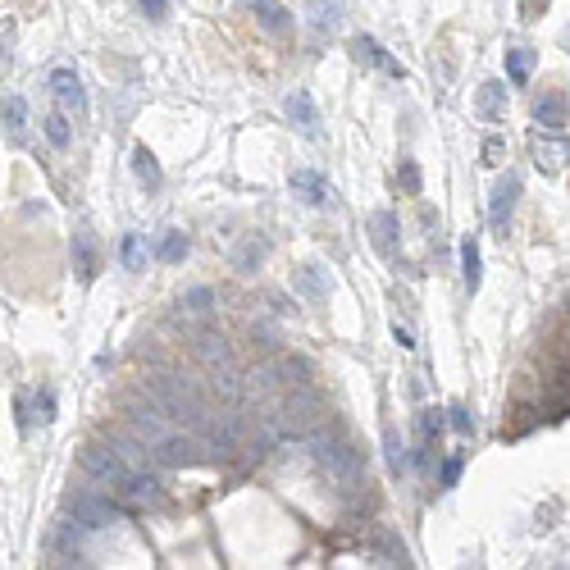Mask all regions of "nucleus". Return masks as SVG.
<instances>
[{"instance_id": "nucleus-23", "label": "nucleus", "mask_w": 570, "mask_h": 570, "mask_svg": "<svg viewBox=\"0 0 570 570\" xmlns=\"http://www.w3.org/2000/svg\"><path fill=\"white\" fill-rule=\"evenodd\" d=\"M529 74H534V51L529 46H511L506 51V78H511V87H525Z\"/></svg>"}, {"instance_id": "nucleus-10", "label": "nucleus", "mask_w": 570, "mask_h": 570, "mask_svg": "<svg viewBox=\"0 0 570 570\" xmlns=\"http://www.w3.org/2000/svg\"><path fill=\"white\" fill-rule=\"evenodd\" d=\"M352 55H356L361 65L379 69L384 78H397V83L406 78V65H402V60H393V55H388V51H384L375 37H365V33H361V37H352Z\"/></svg>"}, {"instance_id": "nucleus-19", "label": "nucleus", "mask_w": 570, "mask_h": 570, "mask_svg": "<svg viewBox=\"0 0 570 570\" xmlns=\"http://www.w3.org/2000/svg\"><path fill=\"white\" fill-rule=\"evenodd\" d=\"M370 228H375V246H379L384 255H397V233H402L397 215H393V210H375V215H370Z\"/></svg>"}, {"instance_id": "nucleus-17", "label": "nucleus", "mask_w": 570, "mask_h": 570, "mask_svg": "<svg viewBox=\"0 0 570 570\" xmlns=\"http://www.w3.org/2000/svg\"><path fill=\"white\" fill-rule=\"evenodd\" d=\"M370 552H375L384 565H411V552H406V543H402L393 529H375V534H370Z\"/></svg>"}, {"instance_id": "nucleus-34", "label": "nucleus", "mask_w": 570, "mask_h": 570, "mask_svg": "<svg viewBox=\"0 0 570 570\" xmlns=\"http://www.w3.org/2000/svg\"><path fill=\"white\" fill-rule=\"evenodd\" d=\"M447 425H452L461 438H470V434H475V415H470V406L452 402V406H447Z\"/></svg>"}, {"instance_id": "nucleus-33", "label": "nucleus", "mask_w": 570, "mask_h": 570, "mask_svg": "<svg viewBox=\"0 0 570 570\" xmlns=\"http://www.w3.org/2000/svg\"><path fill=\"white\" fill-rule=\"evenodd\" d=\"M384 452H388V470H393V475H402V470H406V447H402V438H397V429H393V425L384 429Z\"/></svg>"}, {"instance_id": "nucleus-15", "label": "nucleus", "mask_w": 570, "mask_h": 570, "mask_svg": "<svg viewBox=\"0 0 570 570\" xmlns=\"http://www.w3.org/2000/svg\"><path fill=\"white\" fill-rule=\"evenodd\" d=\"M565 115H570V105H565V96H556V92H547V96L534 101V124L547 128V133H561V128H565Z\"/></svg>"}, {"instance_id": "nucleus-20", "label": "nucleus", "mask_w": 570, "mask_h": 570, "mask_svg": "<svg viewBox=\"0 0 570 570\" xmlns=\"http://www.w3.org/2000/svg\"><path fill=\"white\" fill-rule=\"evenodd\" d=\"M461 274H465V293L475 297L479 283H484V255H479V242H475V237H461Z\"/></svg>"}, {"instance_id": "nucleus-16", "label": "nucleus", "mask_w": 570, "mask_h": 570, "mask_svg": "<svg viewBox=\"0 0 570 570\" xmlns=\"http://www.w3.org/2000/svg\"><path fill=\"white\" fill-rule=\"evenodd\" d=\"M293 192H297L306 205H329V196H334V187H329L315 169H293Z\"/></svg>"}, {"instance_id": "nucleus-31", "label": "nucleus", "mask_w": 570, "mask_h": 570, "mask_svg": "<svg viewBox=\"0 0 570 570\" xmlns=\"http://www.w3.org/2000/svg\"><path fill=\"white\" fill-rule=\"evenodd\" d=\"M178 306H183V315H210L215 311V293L210 288H192Z\"/></svg>"}, {"instance_id": "nucleus-24", "label": "nucleus", "mask_w": 570, "mask_h": 570, "mask_svg": "<svg viewBox=\"0 0 570 570\" xmlns=\"http://www.w3.org/2000/svg\"><path fill=\"white\" fill-rule=\"evenodd\" d=\"M297 288H302L311 302H325L334 283L325 278V269H320V265H302V274H297Z\"/></svg>"}, {"instance_id": "nucleus-2", "label": "nucleus", "mask_w": 570, "mask_h": 570, "mask_svg": "<svg viewBox=\"0 0 570 570\" xmlns=\"http://www.w3.org/2000/svg\"><path fill=\"white\" fill-rule=\"evenodd\" d=\"M146 393H151V402H155L174 425H187L192 434L210 420L205 393H201L192 379H183V375H151V379H146Z\"/></svg>"}, {"instance_id": "nucleus-1", "label": "nucleus", "mask_w": 570, "mask_h": 570, "mask_svg": "<svg viewBox=\"0 0 570 570\" xmlns=\"http://www.w3.org/2000/svg\"><path fill=\"white\" fill-rule=\"evenodd\" d=\"M128 425L137 434V443L151 452V461L160 465H196L201 461V438L183 434V425H174L160 406H128Z\"/></svg>"}, {"instance_id": "nucleus-41", "label": "nucleus", "mask_w": 570, "mask_h": 570, "mask_svg": "<svg viewBox=\"0 0 570 570\" xmlns=\"http://www.w3.org/2000/svg\"><path fill=\"white\" fill-rule=\"evenodd\" d=\"M547 5H552V0H525V19H538Z\"/></svg>"}, {"instance_id": "nucleus-32", "label": "nucleus", "mask_w": 570, "mask_h": 570, "mask_svg": "<svg viewBox=\"0 0 570 570\" xmlns=\"http://www.w3.org/2000/svg\"><path fill=\"white\" fill-rule=\"evenodd\" d=\"M443 429H447V411H438V406L420 411V438H425V443L443 438Z\"/></svg>"}, {"instance_id": "nucleus-4", "label": "nucleus", "mask_w": 570, "mask_h": 570, "mask_svg": "<svg viewBox=\"0 0 570 570\" xmlns=\"http://www.w3.org/2000/svg\"><path fill=\"white\" fill-rule=\"evenodd\" d=\"M65 511L74 515L78 529H105V525H115V515H119V506L110 502V493H96V488L69 493V497H65Z\"/></svg>"}, {"instance_id": "nucleus-11", "label": "nucleus", "mask_w": 570, "mask_h": 570, "mask_svg": "<svg viewBox=\"0 0 570 570\" xmlns=\"http://www.w3.org/2000/svg\"><path fill=\"white\" fill-rule=\"evenodd\" d=\"M74 269H78L83 283H96V274H101V242L87 224L74 228Z\"/></svg>"}, {"instance_id": "nucleus-12", "label": "nucleus", "mask_w": 570, "mask_h": 570, "mask_svg": "<svg viewBox=\"0 0 570 570\" xmlns=\"http://www.w3.org/2000/svg\"><path fill=\"white\" fill-rule=\"evenodd\" d=\"M115 493H119V497H124L128 506H137V511H155V506L165 502L160 484H155V479H151L146 470H133V475H128V479H124V484H119Z\"/></svg>"}, {"instance_id": "nucleus-38", "label": "nucleus", "mask_w": 570, "mask_h": 570, "mask_svg": "<svg viewBox=\"0 0 570 570\" xmlns=\"http://www.w3.org/2000/svg\"><path fill=\"white\" fill-rule=\"evenodd\" d=\"M37 406H42V425H51V420H55V393L42 388V393H37Z\"/></svg>"}, {"instance_id": "nucleus-9", "label": "nucleus", "mask_w": 570, "mask_h": 570, "mask_svg": "<svg viewBox=\"0 0 570 570\" xmlns=\"http://www.w3.org/2000/svg\"><path fill=\"white\" fill-rule=\"evenodd\" d=\"M51 96H55V105L65 110V115H87V92H83V78L74 74V69H55L51 74Z\"/></svg>"}, {"instance_id": "nucleus-35", "label": "nucleus", "mask_w": 570, "mask_h": 570, "mask_svg": "<svg viewBox=\"0 0 570 570\" xmlns=\"http://www.w3.org/2000/svg\"><path fill=\"white\" fill-rule=\"evenodd\" d=\"M461 470H465V456H447V461H443V470H438V484H443V488H456Z\"/></svg>"}, {"instance_id": "nucleus-13", "label": "nucleus", "mask_w": 570, "mask_h": 570, "mask_svg": "<svg viewBox=\"0 0 570 570\" xmlns=\"http://www.w3.org/2000/svg\"><path fill=\"white\" fill-rule=\"evenodd\" d=\"M246 5L255 10V24H260L269 37H288V33H293V15L283 10V0H246Z\"/></svg>"}, {"instance_id": "nucleus-8", "label": "nucleus", "mask_w": 570, "mask_h": 570, "mask_svg": "<svg viewBox=\"0 0 570 570\" xmlns=\"http://www.w3.org/2000/svg\"><path fill=\"white\" fill-rule=\"evenodd\" d=\"M529 155H534V165H538L543 174H561V169L570 165V142L538 128V133H529Z\"/></svg>"}, {"instance_id": "nucleus-39", "label": "nucleus", "mask_w": 570, "mask_h": 570, "mask_svg": "<svg viewBox=\"0 0 570 570\" xmlns=\"http://www.w3.org/2000/svg\"><path fill=\"white\" fill-rule=\"evenodd\" d=\"M484 165H502V142H497V137L484 142Z\"/></svg>"}, {"instance_id": "nucleus-3", "label": "nucleus", "mask_w": 570, "mask_h": 570, "mask_svg": "<svg viewBox=\"0 0 570 570\" xmlns=\"http://www.w3.org/2000/svg\"><path fill=\"white\" fill-rule=\"evenodd\" d=\"M311 447H315V456H320V465L343 484V488H361L365 484V456L352 447V443H343V438H311Z\"/></svg>"}, {"instance_id": "nucleus-28", "label": "nucleus", "mask_w": 570, "mask_h": 570, "mask_svg": "<svg viewBox=\"0 0 570 570\" xmlns=\"http://www.w3.org/2000/svg\"><path fill=\"white\" fill-rule=\"evenodd\" d=\"M187 255V237L178 233V228H169L160 242H155V260H165V265H178Z\"/></svg>"}, {"instance_id": "nucleus-26", "label": "nucleus", "mask_w": 570, "mask_h": 570, "mask_svg": "<svg viewBox=\"0 0 570 570\" xmlns=\"http://www.w3.org/2000/svg\"><path fill=\"white\" fill-rule=\"evenodd\" d=\"M133 174H137V183L142 187H160V165H155V155L146 151V146H133Z\"/></svg>"}, {"instance_id": "nucleus-25", "label": "nucleus", "mask_w": 570, "mask_h": 570, "mask_svg": "<svg viewBox=\"0 0 570 570\" xmlns=\"http://www.w3.org/2000/svg\"><path fill=\"white\" fill-rule=\"evenodd\" d=\"M196 356H201L210 370H219V365H228V361H233L228 343H224V338H215V334H201V338H196Z\"/></svg>"}, {"instance_id": "nucleus-21", "label": "nucleus", "mask_w": 570, "mask_h": 570, "mask_svg": "<svg viewBox=\"0 0 570 570\" xmlns=\"http://www.w3.org/2000/svg\"><path fill=\"white\" fill-rule=\"evenodd\" d=\"M0 124H5L10 142H24V128H28V101H24V96H5V101H0Z\"/></svg>"}, {"instance_id": "nucleus-6", "label": "nucleus", "mask_w": 570, "mask_h": 570, "mask_svg": "<svg viewBox=\"0 0 570 570\" xmlns=\"http://www.w3.org/2000/svg\"><path fill=\"white\" fill-rule=\"evenodd\" d=\"M283 115H288V124H293L306 142H320V137H325V124H320V110H315L311 92L293 87L288 96H283Z\"/></svg>"}, {"instance_id": "nucleus-14", "label": "nucleus", "mask_w": 570, "mask_h": 570, "mask_svg": "<svg viewBox=\"0 0 570 570\" xmlns=\"http://www.w3.org/2000/svg\"><path fill=\"white\" fill-rule=\"evenodd\" d=\"M306 15H311L315 37H329V33H338V28H343L347 0H306Z\"/></svg>"}, {"instance_id": "nucleus-22", "label": "nucleus", "mask_w": 570, "mask_h": 570, "mask_svg": "<svg viewBox=\"0 0 570 570\" xmlns=\"http://www.w3.org/2000/svg\"><path fill=\"white\" fill-rule=\"evenodd\" d=\"M265 370L283 375L278 384H288V388H306V384H311V365H306V361H297V356H278V361H269Z\"/></svg>"}, {"instance_id": "nucleus-5", "label": "nucleus", "mask_w": 570, "mask_h": 570, "mask_svg": "<svg viewBox=\"0 0 570 570\" xmlns=\"http://www.w3.org/2000/svg\"><path fill=\"white\" fill-rule=\"evenodd\" d=\"M83 470L96 479V484H105L110 493L137 470V465H128V456L110 443V447H101V443H92V447H83Z\"/></svg>"}, {"instance_id": "nucleus-7", "label": "nucleus", "mask_w": 570, "mask_h": 570, "mask_svg": "<svg viewBox=\"0 0 570 570\" xmlns=\"http://www.w3.org/2000/svg\"><path fill=\"white\" fill-rule=\"evenodd\" d=\"M520 192H525L520 174H502V178H497L493 201H488V224H493L497 233H506V228H511V215H515V205H520Z\"/></svg>"}, {"instance_id": "nucleus-29", "label": "nucleus", "mask_w": 570, "mask_h": 570, "mask_svg": "<svg viewBox=\"0 0 570 570\" xmlns=\"http://www.w3.org/2000/svg\"><path fill=\"white\" fill-rule=\"evenodd\" d=\"M119 255H124V269H133V274L146 269V255H151V251H146V237H142V233H128L124 246H119Z\"/></svg>"}, {"instance_id": "nucleus-36", "label": "nucleus", "mask_w": 570, "mask_h": 570, "mask_svg": "<svg viewBox=\"0 0 570 570\" xmlns=\"http://www.w3.org/2000/svg\"><path fill=\"white\" fill-rule=\"evenodd\" d=\"M137 15L151 19V24H160V19L169 15V0H137Z\"/></svg>"}, {"instance_id": "nucleus-27", "label": "nucleus", "mask_w": 570, "mask_h": 570, "mask_svg": "<svg viewBox=\"0 0 570 570\" xmlns=\"http://www.w3.org/2000/svg\"><path fill=\"white\" fill-rule=\"evenodd\" d=\"M42 133H46V142H51L55 151H65L69 137H74V133H69V115H65V110H51V115L42 119Z\"/></svg>"}, {"instance_id": "nucleus-18", "label": "nucleus", "mask_w": 570, "mask_h": 570, "mask_svg": "<svg viewBox=\"0 0 570 570\" xmlns=\"http://www.w3.org/2000/svg\"><path fill=\"white\" fill-rule=\"evenodd\" d=\"M502 105H506V87H502V83H484V87L475 92V115H479L484 124H497V119H502Z\"/></svg>"}, {"instance_id": "nucleus-30", "label": "nucleus", "mask_w": 570, "mask_h": 570, "mask_svg": "<svg viewBox=\"0 0 570 570\" xmlns=\"http://www.w3.org/2000/svg\"><path fill=\"white\" fill-rule=\"evenodd\" d=\"M265 251H269V242H265V237H246V242H242V251H237V269H242V274H251V269L265 260Z\"/></svg>"}, {"instance_id": "nucleus-40", "label": "nucleus", "mask_w": 570, "mask_h": 570, "mask_svg": "<svg viewBox=\"0 0 570 570\" xmlns=\"http://www.w3.org/2000/svg\"><path fill=\"white\" fill-rule=\"evenodd\" d=\"M393 338H397V347H402V352H411V347H415L411 329H402V325H393Z\"/></svg>"}, {"instance_id": "nucleus-37", "label": "nucleus", "mask_w": 570, "mask_h": 570, "mask_svg": "<svg viewBox=\"0 0 570 570\" xmlns=\"http://www.w3.org/2000/svg\"><path fill=\"white\" fill-rule=\"evenodd\" d=\"M402 183H406V192L420 196V169H415V160H402Z\"/></svg>"}]
</instances>
